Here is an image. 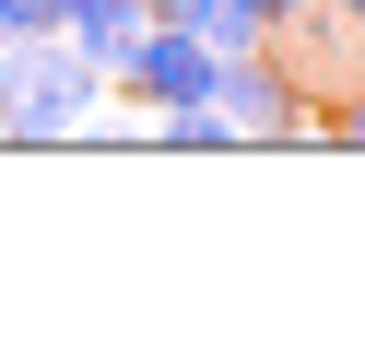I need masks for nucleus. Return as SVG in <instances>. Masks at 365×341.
<instances>
[{
  "label": "nucleus",
  "mask_w": 365,
  "mask_h": 341,
  "mask_svg": "<svg viewBox=\"0 0 365 341\" xmlns=\"http://www.w3.org/2000/svg\"><path fill=\"white\" fill-rule=\"evenodd\" d=\"M212 106H224V130L236 142H318V95L294 83V59L271 48H224V71H212Z\"/></svg>",
  "instance_id": "2"
},
{
  "label": "nucleus",
  "mask_w": 365,
  "mask_h": 341,
  "mask_svg": "<svg viewBox=\"0 0 365 341\" xmlns=\"http://www.w3.org/2000/svg\"><path fill=\"white\" fill-rule=\"evenodd\" d=\"M142 24H153L142 0H71V12H59V36H71V48L95 59V71H118V59H130V36H142Z\"/></svg>",
  "instance_id": "4"
},
{
  "label": "nucleus",
  "mask_w": 365,
  "mask_h": 341,
  "mask_svg": "<svg viewBox=\"0 0 365 341\" xmlns=\"http://www.w3.org/2000/svg\"><path fill=\"white\" fill-rule=\"evenodd\" d=\"M95 130H106V71L71 36L0 48V142H95Z\"/></svg>",
  "instance_id": "1"
},
{
  "label": "nucleus",
  "mask_w": 365,
  "mask_h": 341,
  "mask_svg": "<svg viewBox=\"0 0 365 341\" xmlns=\"http://www.w3.org/2000/svg\"><path fill=\"white\" fill-rule=\"evenodd\" d=\"M0 48H12V0H0Z\"/></svg>",
  "instance_id": "8"
},
{
  "label": "nucleus",
  "mask_w": 365,
  "mask_h": 341,
  "mask_svg": "<svg viewBox=\"0 0 365 341\" xmlns=\"http://www.w3.org/2000/svg\"><path fill=\"white\" fill-rule=\"evenodd\" d=\"M142 12H153V24H177V12H189V0H142Z\"/></svg>",
  "instance_id": "7"
},
{
  "label": "nucleus",
  "mask_w": 365,
  "mask_h": 341,
  "mask_svg": "<svg viewBox=\"0 0 365 341\" xmlns=\"http://www.w3.org/2000/svg\"><path fill=\"white\" fill-rule=\"evenodd\" d=\"M212 71H224V48H200L189 24H142L130 59L106 71V95H130L142 118H177V106H212Z\"/></svg>",
  "instance_id": "3"
},
{
  "label": "nucleus",
  "mask_w": 365,
  "mask_h": 341,
  "mask_svg": "<svg viewBox=\"0 0 365 341\" xmlns=\"http://www.w3.org/2000/svg\"><path fill=\"white\" fill-rule=\"evenodd\" d=\"M318 142H365V71H354V95H341V106H318Z\"/></svg>",
  "instance_id": "5"
},
{
  "label": "nucleus",
  "mask_w": 365,
  "mask_h": 341,
  "mask_svg": "<svg viewBox=\"0 0 365 341\" xmlns=\"http://www.w3.org/2000/svg\"><path fill=\"white\" fill-rule=\"evenodd\" d=\"M294 12H307V0H247V24H259V36H271V24H294Z\"/></svg>",
  "instance_id": "6"
}]
</instances>
